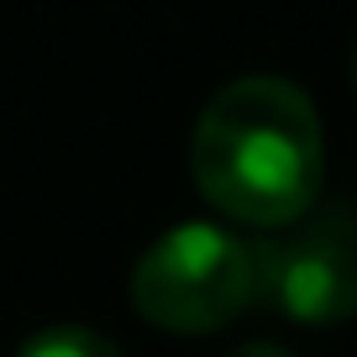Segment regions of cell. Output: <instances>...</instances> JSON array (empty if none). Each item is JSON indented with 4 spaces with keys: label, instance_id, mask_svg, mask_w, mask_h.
I'll return each instance as SVG.
<instances>
[{
    "label": "cell",
    "instance_id": "277c9868",
    "mask_svg": "<svg viewBox=\"0 0 357 357\" xmlns=\"http://www.w3.org/2000/svg\"><path fill=\"white\" fill-rule=\"evenodd\" d=\"M16 357H121V347L95 326H47Z\"/></svg>",
    "mask_w": 357,
    "mask_h": 357
},
{
    "label": "cell",
    "instance_id": "8992f818",
    "mask_svg": "<svg viewBox=\"0 0 357 357\" xmlns=\"http://www.w3.org/2000/svg\"><path fill=\"white\" fill-rule=\"evenodd\" d=\"M352 84H357V47H352Z\"/></svg>",
    "mask_w": 357,
    "mask_h": 357
},
{
    "label": "cell",
    "instance_id": "7a4b0ae2",
    "mask_svg": "<svg viewBox=\"0 0 357 357\" xmlns=\"http://www.w3.org/2000/svg\"><path fill=\"white\" fill-rule=\"evenodd\" d=\"M257 300V247L221 226H174L132 268V305L147 326L174 336L221 331Z\"/></svg>",
    "mask_w": 357,
    "mask_h": 357
},
{
    "label": "cell",
    "instance_id": "6da1fadb",
    "mask_svg": "<svg viewBox=\"0 0 357 357\" xmlns=\"http://www.w3.org/2000/svg\"><path fill=\"white\" fill-rule=\"evenodd\" d=\"M200 195L242 226H289L321 195L326 137L310 95L279 74H247L205 100L190 137Z\"/></svg>",
    "mask_w": 357,
    "mask_h": 357
},
{
    "label": "cell",
    "instance_id": "3957f363",
    "mask_svg": "<svg viewBox=\"0 0 357 357\" xmlns=\"http://www.w3.org/2000/svg\"><path fill=\"white\" fill-rule=\"evenodd\" d=\"M257 294L300 326L357 315V236L347 221H315L257 252Z\"/></svg>",
    "mask_w": 357,
    "mask_h": 357
},
{
    "label": "cell",
    "instance_id": "5b68a950",
    "mask_svg": "<svg viewBox=\"0 0 357 357\" xmlns=\"http://www.w3.org/2000/svg\"><path fill=\"white\" fill-rule=\"evenodd\" d=\"M231 357H289L284 347H273V342H247V347H236Z\"/></svg>",
    "mask_w": 357,
    "mask_h": 357
}]
</instances>
